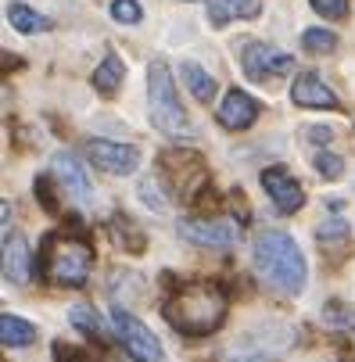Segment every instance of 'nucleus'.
I'll return each mask as SVG.
<instances>
[{"label":"nucleus","mask_w":355,"mask_h":362,"mask_svg":"<svg viewBox=\"0 0 355 362\" xmlns=\"http://www.w3.org/2000/svg\"><path fill=\"white\" fill-rule=\"evenodd\" d=\"M226 308H230V298H226V291L219 284L197 280V284L176 287L165 298L162 316L183 337H209V334H216L226 323Z\"/></svg>","instance_id":"1"},{"label":"nucleus","mask_w":355,"mask_h":362,"mask_svg":"<svg viewBox=\"0 0 355 362\" xmlns=\"http://www.w3.org/2000/svg\"><path fill=\"white\" fill-rule=\"evenodd\" d=\"M93 269V244L90 233L79 223H69L62 230H50L40 244L36 273L50 287H83Z\"/></svg>","instance_id":"2"},{"label":"nucleus","mask_w":355,"mask_h":362,"mask_svg":"<svg viewBox=\"0 0 355 362\" xmlns=\"http://www.w3.org/2000/svg\"><path fill=\"white\" fill-rule=\"evenodd\" d=\"M251 258H255V273L262 276V284L280 294H301V287L309 280L305 255H301L298 240L284 230H266L255 240Z\"/></svg>","instance_id":"3"},{"label":"nucleus","mask_w":355,"mask_h":362,"mask_svg":"<svg viewBox=\"0 0 355 362\" xmlns=\"http://www.w3.org/2000/svg\"><path fill=\"white\" fill-rule=\"evenodd\" d=\"M147 93H151V122L158 133H165L169 140H190L194 136V122L187 119L176 86H173V72L165 62H151L147 69Z\"/></svg>","instance_id":"4"},{"label":"nucleus","mask_w":355,"mask_h":362,"mask_svg":"<svg viewBox=\"0 0 355 362\" xmlns=\"http://www.w3.org/2000/svg\"><path fill=\"white\" fill-rule=\"evenodd\" d=\"M158 180L165 183V190L176 197V201H197L201 194L209 190V165L197 151L190 147H165L158 154Z\"/></svg>","instance_id":"5"},{"label":"nucleus","mask_w":355,"mask_h":362,"mask_svg":"<svg viewBox=\"0 0 355 362\" xmlns=\"http://www.w3.org/2000/svg\"><path fill=\"white\" fill-rule=\"evenodd\" d=\"M294 341H298V330H294V327L262 323V327H255V330L240 334V341H237V348H233L230 358H237V362H240V358H244V362H269V358L287 355V351L294 348Z\"/></svg>","instance_id":"6"},{"label":"nucleus","mask_w":355,"mask_h":362,"mask_svg":"<svg viewBox=\"0 0 355 362\" xmlns=\"http://www.w3.org/2000/svg\"><path fill=\"white\" fill-rule=\"evenodd\" d=\"M112 327H115V337L122 341V348L136 362H165V351H162L158 337L151 334L129 308H112Z\"/></svg>","instance_id":"7"},{"label":"nucleus","mask_w":355,"mask_h":362,"mask_svg":"<svg viewBox=\"0 0 355 362\" xmlns=\"http://www.w3.org/2000/svg\"><path fill=\"white\" fill-rule=\"evenodd\" d=\"M240 69H244V76L251 83H266V79H277V76L294 72V58L284 54V50H277V47H269V43L251 40L240 50Z\"/></svg>","instance_id":"8"},{"label":"nucleus","mask_w":355,"mask_h":362,"mask_svg":"<svg viewBox=\"0 0 355 362\" xmlns=\"http://www.w3.org/2000/svg\"><path fill=\"white\" fill-rule=\"evenodd\" d=\"M240 219H226V216H190L180 223V237L197 244V247H219L226 251L237 240Z\"/></svg>","instance_id":"9"},{"label":"nucleus","mask_w":355,"mask_h":362,"mask_svg":"<svg viewBox=\"0 0 355 362\" xmlns=\"http://www.w3.org/2000/svg\"><path fill=\"white\" fill-rule=\"evenodd\" d=\"M86 158L100 169V173H112V176H129L140 165V151L133 144H119V140H86Z\"/></svg>","instance_id":"10"},{"label":"nucleus","mask_w":355,"mask_h":362,"mask_svg":"<svg viewBox=\"0 0 355 362\" xmlns=\"http://www.w3.org/2000/svg\"><path fill=\"white\" fill-rule=\"evenodd\" d=\"M259 183H262V190L269 194L273 209H277L280 216H294V212H301V204H305V187H301L284 165H269V169H262V173H259Z\"/></svg>","instance_id":"11"},{"label":"nucleus","mask_w":355,"mask_h":362,"mask_svg":"<svg viewBox=\"0 0 355 362\" xmlns=\"http://www.w3.org/2000/svg\"><path fill=\"white\" fill-rule=\"evenodd\" d=\"M50 173H54L58 183L72 194V201H79V204H90V201H93V183H90L83 162H79V154H72V151H58V154H54V162H50Z\"/></svg>","instance_id":"12"},{"label":"nucleus","mask_w":355,"mask_h":362,"mask_svg":"<svg viewBox=\"0 0 355 362\" xmlns=\"http://www.w3.org/2000/svg\"><path fill=\"white\" fill-rule=\"evenodd\" d=\"M216 119H219L223 129H233V133H237V129H248V126H255V119H259V100L248 97L244 90H230V93L223 97Z\"/></svg>","instance_id":"13"},{"label":"nucleus","mask_w":355,"mask_h":362,"mask_svg":"<svg viewBox=\"0 0 355 362\" xmlns=\"http://www.w3.org/2000/svg\"><path fill=\"white\" fill-rule=\"evenodd\" d=\"M291 100H294V105H301V108H323V112H334L337 108V97L323 83L320 72H301L294 79V86H291Z\"/></svg>","instance_id":"14"},{"label":"nucleus","mask_w":355,"mask_h":362,"mask_svg":"<svg viewBox=\"0 0 355 362\" xmlns=\"http://www.w3.org/2000/svg\"><path fill=\"white\" fill-rule=\"evenodd\" d=\"M4 280L15 287H25L33 280V258H29V244L18 233H4Z\"/></svg>","instance_id":"15"},{"label":"nucleus","mask_w":355,"mask_h":362,"mask_svg":"<svg viewBox=\"0 0 355 362\" xmlns=\"http://www.w3.org/2000/svg\"><path fill=\"white\" fill-rule=\"evenodd\" d=\"M262 11V0H209V22L219 29L233 18H255Z\"/></svg>","instance_id":"16"},{"label":"nucleus","mask_w":355,"mask_h":362,"mask_svg":"<svg viewBox=\"0 0 355 362\" xmlns=\"http://www.w3.org/2000/svg\"><path fill=\"white\" fill-rule=\"evenodd\" d=\"M36 341V327L15 313H0V344L4 348H29Z\"/></svg>","instance_id":"17"},{"label":"nucleus","mask_w":355,"mask_h":362,"mask_svg":"<svg viewBox=\"0 0 355 362\" xmlns=\"http://www.w3.org/2000/svg\"><path fill=\"white\" fill-rule=\"evenodd\" d=\"M122 76H126L122 58L115 54V50H108L105 62H100V65H97V72H93V90H97L100 97H112V93L122 86Z\"/></svg>","instance_id":"18"},{"label":"nucleus","mask_w":355,"mask_h":362,"mask_svg":"<svg viewBox=\"0 0 355 362\" xmlns=\"http://www.w3.org/2000/svg\"><path fill=\"white\" fill-rule=\"evenodd\" d=\"M180 76H183V83H187V90L201 100V105H212V97H216V90H219V83L201 69V65H194V62H183L180 65Z\"/></svg>","instance_id":"19"},{"label":"nucleus","mask_w":355,"mask_h":362,"mask_svg":"<svg viewBox=\"0 0 355 362\" xmlns=\"http://www.w3.org/2000/svg\"><path fill=\"white\" fill-rule=\"evenodd\" d=\"M108 233H112V240H115L122 251H133V255H140V251H144V244H147L144 230H140V226H136L129 216H112Z\"/></svg>","instance_id":"20"},{"label":"nucleus","mask_w":355,"mask_h":362,"mask_svg":"<svg viewBox=\"0 0 355 362\" xmlns=\"http://www.w3.org/2000/svg\"><path fill=\"white\" fill-rule=\"evenodd\" d=\"M8 22L18 29V33H25V36H33V33H43V29H50V22L40 15V11H33L29 4H22V0H15V4L8 8Z\"/></svg>","instance_id":"21"},{"label":"nucleus","mask_w":355,"mask_h":362,"mask_svg":"<svg viewBox=\"0 0 355 362\" xmlns=\"http://www.w3.org/2000/svg\"><path fill=\"white\" fill-rule=\"evenodd\" d=\"M69 323H72L79 334H86L90 341H100V337H105V327H100V316L93 313L90 305H76V308H69Z\"/></svg>","instance_id":"22"},{"label":"nucleus","mask_w":355,"mask_h":362,"mask_svg":"<svg viewBox=\"0 0 355 362\" xmlns=\"http://www.w3.org/2000/svg\"><path fill=\"white\" fill-rule=\"evenodd\" d=\"M323 316H327V323H330V327L355 334V305H348V301H327Z\"/></svg>","instance_id":"23"},{"label":"nucleus","mask_w":355,"mask_h":362,"mask_svg":"<svg viewBox=\"0 0 355 362\" xmlns=\"http://www.w3.org/2000/svg\"><path fill=\"white\" fill-rule=\"evenodd\" d=\"M301 47L309 50V54H330V50L337 47V36L330 29H305V36H301Z\"/></svg>","instance_id":"24"},{"label":"nucleus","mask_w":355,"mask_h":362,"mask_svg":"<svg viewBox=\"0 0 355 362\" xmlns=\"http://www.w3.org/2000/svg\"><path fill=\"white\" fill-rule=\"evenodd\" d=\"M313 165H316V173H320L323 180H341V176H344V158H341V154L320 151L316 158H313Z\"/></svg>","instance_id":"25"},{"label":"nucleus","mask_w":355,"mask_h":362,"mask_svg":"<svg viewBox=\"0 0 355 362\" xmlns=\"http://www.w3.org/2000/svg\"><path fill=\"white\" fill-rule=\"evenodd\" d=\"M54 362H97V355H90L83 344L54 341Z\"/></svg>","instance_id":"26"},{"label":"nucleus","mask_w":355,"mask_h":362,"mask_svg":"<svg viewBox=\"0 0 355 362\" xmlns=\"http://www.w3.org/2000/svg\"><path fill=\"white\" fill-rule=\"evenodd\" d=\"M316 240H320L323 247L348 240V223H344V219H330V223H323V226L316 230Z\"/></svg>","instance_id":"27"},{"label":"nucleus","mask_w":355,"mask_h":362,"mask_svg":"<svg viewBox=\"0 0 355 362\" xmlns=\"http://www.w3.org/2000/svg\"><path fill=\"white\" fill-rule=\"evenodd\" d=\"M112 18L122 22V25H136L144 18V11H140L136 0H112Z\"/></svg>","instance_id":"28"},{"label":"nucleus","mask_w":355,"mask_h":362,"mask_svg":"<svg viewBox=\"0 0 355 362\" xmlns=\"http://www.w3.org/2000/svg\"><path fill=\"white\" fill-rule=\"evenodd\" d=\"M309 4H313L316 15H323V18H330V22L348 18V0H309Z\"/></svg>","instance_id":"29"},{"label":"nucleus","mask_w":355,"mask_h":362,"mask_svg":"<svg viewBox=\"0 0 355 362\" xmlns=\"http://www.w3.org/2000/svg\"><path fill=\"white\" fill-rule=\"evenodd\" d=\"M54 180L58 176H40L36 180V197H40V204L47 212H58V201H54Z\"/></svg>","instance_id":"30"},{"label":"nucleus","mask_w":355,"mask_h":362,"mask_svg":"<svg viewBox=\"0 0 355 362\" xmlns=\"http://www.w3.org/2000/svg\"><path fill=\"white\" fill-rule=\"evenodd\" d=\"M309 136H313V140H334L330 129H309Z\"/></svg>","instance_id":"31"}]
</instances>
